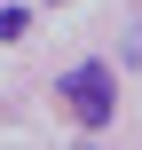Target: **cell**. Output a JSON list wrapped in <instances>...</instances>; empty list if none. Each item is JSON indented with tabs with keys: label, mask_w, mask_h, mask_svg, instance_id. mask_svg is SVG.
<instances>
[{
	"label": "cell",
	"mask_w": 142,
	"mask_h": 150,
	"mask_svg": "<svg viewBox=\"0 0 142 150\" xmlns=\"http://www.w3.org/2000/svg\"><path fill=\"white\" fill-rule=\"evenodd\" d=\"M63 103L79 111L87 134H103L111 111H119V71H111V63H71V71H63Z\"/></svg>",
	"instance_id": "6da1fadb"
}]
</instances>
